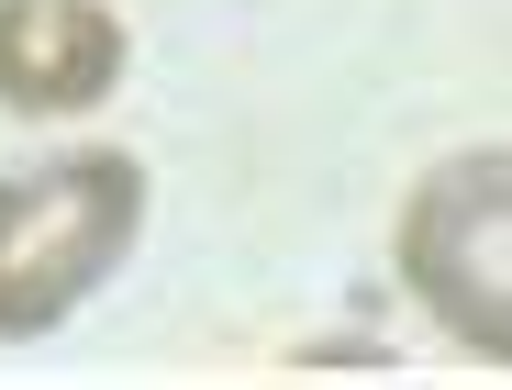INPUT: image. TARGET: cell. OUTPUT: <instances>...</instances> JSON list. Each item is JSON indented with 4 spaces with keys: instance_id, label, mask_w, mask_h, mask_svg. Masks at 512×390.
I'll return each instance as SVG.
<instances>
[{
    "instance_id": "obj_2",
    "label": "cell",
    "mask_w": 512,
    "mask_h": 390,
    "mask_svg": "<svg viewBox=\"0 0 512 390\" xmlns=\"http://www.w3.org/2000/svg\"><path fill=\"white\" fill-rule=\"evenodd\" d=\"M123 78V23L101 0H0V101L12 112H90Z\"/></svg>"
},
{
    "instance_id": "obj_1",
    "label": "cell",
    "mask_w": 512,
    "mask_h": 390,
    "mask_svg": "<svg viewBox=\"0 0 512 390\" xmlns=\"http://www.w3.org/2000/svg\"><path fill=\"white\" fill-rule=\"evenodd\" d=\"M145 223L134 156H56L0 179V335H45L90 301Z\"/></svg>"
}]
</instances>
